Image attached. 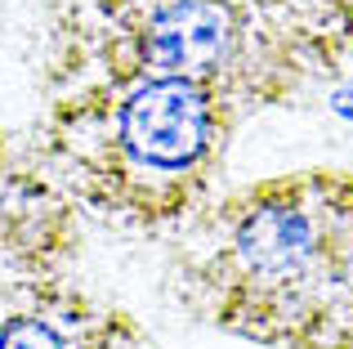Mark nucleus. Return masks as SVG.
<instances>
[{
	"mask_svg": "<svg viewBox=\"0 0 353 349\" xmlns=\"http://www.w3.org/2000/svg\"><path fill=\"white\" fill-rule=\"evenodd\" d=\"M0 349H63V341L41 318H14L0 327Z\"/></svg>",
	"mask_w": 353,
	"mask_h": 349,
	"instance_id": "20e7f679",
	"label": "nucleus"
},
{
	"mask_svg": "<svg viewBox=\"0 0 353 349\" xmlns=\"http://www.w3.org/2000/svg\"><path fill=\"white\" fill-rule=\"evenodd\" d=\"M210 134V108L183 77H165L134 90L121 108V143L134 161L179 170L201 157Z\"/></svg>",
	"mask_w": 353,
	"mask_h": 349,
	"instance_id": "f257e3e1",
	"label": "nucleus"
},
{
	"mask_svg": "<svg viewBox=\"0 0 353 349\" xmlns=\"http://www.w3.org/2000/svg\"><path fill=\"white\" fill-rule=\"evenodd\" d=\"M233 14L224 0H174L152 23V59L170 77H206L228 59Z\"/></svg>",
	"mask_w": 353,
	"mask_h": 349,
	"instance_id": "f03ea898",
	"label": "nucleus"
},
{
	"mask_svg": "<svg viewBox=\"0 0 353 349\" xmlns=\"http://www.w3.org/2000/svg\"><path fill=\"white\" fill-rule=\"evenodd\" d=\"M237 251L259 278H295L313 255V224L295 206H259L241 219Z\"/></svg>",
	"mask_w": 353,
	"mask_h": 349,
	"instance_id": "7ed1b4c3",
	"label": "nucleus"
}]
</instances>
